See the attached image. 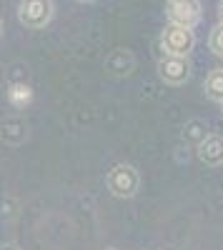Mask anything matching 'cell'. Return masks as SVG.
Returning a JSON list of instances; mask_svg holds the SVG:
<instances>
[{"label": "cell", "instance_id": "cell-1", "mask_svg": "<svg viewBox=\"0 0 223 250\" xmlns=\"http://www.w3.org/2000/svg\"><path fill=\"white\" fill-rule=\"evenodd\" d=\"M160 48L166 50V55L176 58H188V53L196 48V35L191 28H180V25H166L160 33Z\"/></svg>", "mask_w": 223, "mask_h": 250}, {"label": "cell", "instance_id": "cell-2", "mask_svg": "<svg viewBox=\"0 0 223 250\" xmlns=\"http://www.w3.org/2000/svg\"><path fill=\"white\" fill-rule=\"evenodd\" d=\"M166 18L171 25H180V28H196L203 18V8L201 0H168L166 8Z\"/></svg>", "mask_w": 223, "mask_h": 250}, {"label": "cell", "instance_id": "cell-3", "mask_svg": "<svg viewBox=\"0 0 223 250\" xmlns=\"http://www.w3.org/2000/svg\"><path fill=\"white\" fill-rule=\"evenodd\" d=\"M18 18L28 28H43L53 18V0H20Z\"/></svg>", "mask_w": 223, "mask_h": 250}, {"label": "cell", "instance_id": "cell-4", "mask_svg": "<svg viewBox=\"0 0 223 250\" xmlns=\"http://www.w3.org/2000/svg\"><path fill=\"white\" fill-rule=\"evenodd\" d=\"M158 75L163 78L171 85H180L191 78V62L186 58H176V55H166L158 62Z\"/></svg>", "mask_w": 223, "mask_h": 250}, {"label": "cell", "instance_id": "cell-5", "mask_svg": "<svg viewBox=\"0 0 223 250\" xmlns=\"http://www.w3.org/2000/svg\"><path fill=\"white\" fill-rule=\"evenodd\" d=\"M198 158H201V163L211 165V168L223 165V138L221 135H206L198 143Z\"/></svg>", "mask_w": 223, "mask_h": 250}, {"label": "cell", "instance_id": "cell-6", "mask_svg": "<svg viewBox=\"0 0 223 250\" xmlns=\"http://www.w3.org/2000/svg\"><path fill=\"white\" fill-rule=\"evenodd\" d=\"M111 185L118 195H131L138 185V175L133 173V168H115V173L111 175Z\"/></svg>", "mask_w": 223, "mask_h": 250}, {"label": "cell", "instance_id": "cell-7", "mask_svg": "<svg viewBox=\"0 0 223 250\" xmlns=\"http://www.w3.org/2000/svg\"><path fill=\"white\" fill-rule=\"evenodd\" d=\"M203 90L211 100L216 103H223V68H213L206 80H203Z\"/></svg>", "mask_w": 223, "mask_h": 250}, {"label": "cell", "instance_id": "cell-8", "mask_svg": "<svg viewBox=\"0 0 223 250\" xmlns=\"http://www.w3.org/2000/svg\"><path fill=\"white\" fill-rule=\"evenodd\" d=\"M208 48L213 55L223 58V23L218 20V23L211 28V35H208Z\"/></svg>", "mask_w": 223, "mask_h": 250}, {"label": "cell", "instance_id": "cell-9", "mask_svg": "<svg viewBox=\"0 0 223 250\" xmlns=\"http://www.w3.org/2000/svg\"><path fill=\"white\" fill-rule=\"evenodd\" d=\"M218 18H221V23H223V0L218 3Z\"/></svg>", "mask_w": 223, "mask_h": 250}, {"label": "cell", "instance_id": "cell-10", "mask_svg": "<svg viewBox=\"0 0 223 250\" xmlns=\"http://www.w3.org/2000/svg\"><path fill=\"white\" fill-rule=\"evenodd\" d=\"M80 3H93V0H80Z\"/></svg>", "mask_w": 223, "mask_h": 250}, {"label": "cell", "instance_id": "cell-11", "mask_svg": "<svg viewBox=\"0 0 223 250\" xmlns=\"http://www.w3.org/2000/svg\"><path fill=\"white\" fill-rule=\"evenodd\" d=\"M0 30H3V25H0Z\"/></svg>", "mask_w": 223, "mask_h": 250}, {"label": "cell", "instance_id": "cell-12", "mask_svg": "<svg viewBox=\"0 0 223 250\" xmlns=\"http://www.w3.org/2000/svg\"><path fill=\"white\" fill-rule=\"evenodd\" d=\"M221 108H223V103H221Z\"/></svg>", "mask_w": 223, "mask_h": 250}]
</instances>
